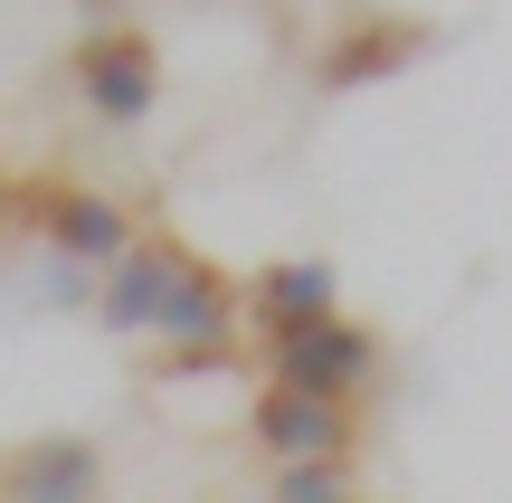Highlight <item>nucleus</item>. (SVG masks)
<instances>
[{"instance_id": "f257e3e1", "label": "nucleus", "mask_w": 512, "mask_h": 503, "mask_svg": "<svg viewBox=\"0 0 512 503\" xmlns=\"http://www.w3.org/2000/svg\"><path fill=\"white\" fill-rule=\"evenodd\" d=\"M256 361H266V390H304V399H332V409H361L389 380V333L361 323V314H332V323H304L285 342H256Z\"/></svg>"}, {"instance_id": "f03ea898", "label": "nucleus", "mask_w": 512, "mask_h": 503, "mask_svg": "<svg viewBox=\"0 0 512 503\" xmlns=\"http://www.w3.org/2000/svg\"><path fill=\"white\" fill-rule=\"evenodd\" d=\"M10 219L29 238H48V257L76 266V276H114L143 238V219L95 181H29V190H10Z\"/></svg>"}, {"instance_id": "7ed1b4c3", "label": "nucleus", "mask_w": 512, "mask_h": 503, "mask_svg": "<svg viewBox=\"0 0 512 503\" xmlns=\"http://www.w3.org/2000/svg\"><path fill=\"white\" fill-rule=\"evenodd\" d=\"M152 333L171 342L162 361H152V371L162 380H190V371H228V361L247 352V314H238V285H228V266H209L200 247H190L181 257V276H171V304H162V323H152Z\"/></svg>"}, {"instance_id": "20e7f679", "label": "nucleus", "mask_w": 512, "mask_h": 503, "mask_svg": "<svg viewBox=\"0 0 512 503\" xmlns=\"http://www.w3.org/2000/svg\"><path fill=\"white\" fill-rule=\"evenodd\" d=\"M67 76H76V105H86L95 124H114V133L162 114V48H152L133 19H95V29L76 38Z\"/></svg>"}, {"instance_id": "39448f33", "label": "nucleus", "mask_w": 512, "mask_h": 503, "mask_svg": "<svg viewBox=\"0 0 512 503\" xmlns=\"http://www.w3.org/2000/svg\"><path fill=\"white\" fill-rule=\"evenodd\" d=\"M427 48H437V19L361 10V19H342V29L323 38V57H313V95H361V86H389V76H408Z\"/></svg>"}, {"instance_id": "423d86ee", "label": "nucleus", "mask_w": 512, "mask_h": 503, "mask_svg": "<svg viewBox=\"0 0 512 503\" xmlns=\"http://www.w3.org/2000/svg\"><path fill=\"white\" fill-rule=\"evenodd\" d=\"M247 447L266 456V466H342V456L361 447V418L332 409V399H304V390H256Z\"/></svg>"}, {"instance_id": "0eeeda50", "label": "nucleus", "mask_w": 512, "mask_h": 503, "mask_svg": "<svg viewBox=\"0 0 512 503\" xmlns=\"http://www.w3.org/2000/svg\"><path fill=\"white\" fill-rule=\"evenodd\" d=\"M181 257H190V247L171 238L162 219H143L133 257L114 266V276H95V304H86L95 333H105V342H143L152 323H162V304H171V276H181Z\"/></svg>"}, {"instance_id": "6e6552de", "label": "nucleus", "mask_w": 512, "mask_h": 503, "mask_svg": "<svg viewBox=\"0 0 512 503\" xmlns=\"http://www.w3.org/2000/svg\"><path fill=\"white\" fill-rule=\"evenodd\" d=\"M0 503H105V447L76 428L19 437L0 456Z\"/></svg>"}, {"instance_id": "1a4fd4ad", "label": "nucleus", "mask_w": 512, "mask_h": 503, "mask_svg": "<svg viewBox=\"0 0 512 503\" xmlns=\"http://www.w3.org/2000/svg\"><path fill=\"white\" fill-rule=\"evenodd\" d=\"M238 314H247L256 342H285V333H304V323L342 314V276H332V257H275V266H256L238 285Z\"/></svg>"}, {"instance_id": "9d476101", "label": "nucleus", "mask_w": 512, "mask_h": 503, "mask_svg": "<svg viewBox=\"0 0 512 503\" xmlns=\"http://www.w3.org/2000/svg\"><path fill=\"white\" fill-rule=\"evenodd\" d=\"M256 503H370L361 494V466H275V485L256 494Z\"/></svg>"}, {"instance_id": "9b49d317", "label": "nucleus", "mask_w": 512, "mask_h": 503, "mask_svg": "<svg viewBox=\"0 0 512 503\" xmlns=\"http://www.w3.org/2000/svg\"><path fill=\"white\" fill-rule=\"evenodd\" d=\"M10 190H19V181H10V171H0V219H10Z\"/></svg>"}, {"instance_id": "f8f14e48", "label": "nucleus", "mask_w": 512, "mask_h": 503, "mask_svg": "<svg viewBox=\"0 0 512 503\" xmlns=\"http://www.w3.org/2000/svg\"><path fill=\"white\" fill-rule=\"evenodd\" d=\"M86 10H124V0H86Z\"/></svg>"}]
</instances>
